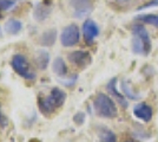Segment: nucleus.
I'll return each instance as SVG.
<instances>
[{
    "label": "nucleus",
    "mask_w": 158,
    "mask_h": 142,
    "mask_svg": "<svg viewBox=\"0 0 158 142\" xmlns=\"http://www.w3.org/2000/svg\"><path fill=\"white\" fill-rule=\"evenodd\" d=\"M51 13V7L46 5H38L34 8V19L37 21H44L48 18Z\"/></svg>",
    "instance_id": "13"
},
{
    "label": "nucleus",
    "mask_w": 158,
    "mask_h": 142,
    "mask_svg": "<svg viewBox=\"0 0 158 142\" xmlns=\"http://www.w3.org/2000/svg\"><path fill=\"white\" fill-rule=\"evenodd\" d=\"M93 107H94L97 115L100 117L113 118L118 115V109H117L114 101L110 96L103 94V93H100L96 96V98L93 101Z\"/></svg>",
    "instance_id": "2"
},
{
    "label": "nucleus",
    "mask_w": 158,
    "mask_h": 142,
    "mask_svg": "<svg viewBox=\"0 0 158 142\" xmlns=\"http://www.w3.org/2000/svg\"><path fill=\"white\" fill-rule=\"evenodd\" d=\"M151 38L148 30L142 24H135L132 26V51L136 54L148 56L151 52Z\"/></svg>",
    "instance_id": "1"
},
{
    "label": "nucleus",
    "mask_w": 158,
    "mask_h": 142,
    "mask_svg": "<svg viewBox=\"0 0 158 142\" xmlns=\"http://www.w3.org/2000/svg\"><path fill=\"white\" fill-rule=\"evenodd\" d=\"M73 122L77 124V126H81L84 122H85V114L83 111H78L76 115L73 116Z\"/></svg>",
    "instance_id": "21"
},
{
    "label": "nucleus",
    "mask_w": 158,
    "mask_h": 142,
    "mask_svg": "<svg viewBox=\"0 0 158 142\" xmlns=\"http://www.w3.org/2000/svg\"><path fill=\"white\" fill-rule=\"evenodd\" d=\"M122 90L124 91V94H125L130 100H137L139 97V95H136L132 93V89H131V87H130V84L125 81L122 82Z\"/></svg>",
    "instance_id": "19"
},
{
    "label": "nucleus",
    "mask_w": 158,
    "mask_h": 142,
    "mask_svg": "<svg viewBox=\"0 0 158 142\" xmlns=\"http://www.w3.org/2000/svg\"><path fill=\"white\" fill-rule=\"evenodd\" d=\"M117 1H124V0H117Z\"/></svg>",
    "instance_id": "26"
},
{
    "label": "nucleus",
    "mask_w": 158,
    "mask_h": 142,
    "mask_svg": "<svg viewBox=\"0 0 158 142\" xmlns=\"http://www.w3.org/2000/svg\"><path fill=\"white\" fill-rule=\"evenodd\" d=\"M56 39H57V30L56 28L47 30L40 37V45H43V46H52L53 44L56 43Z\"/></svg>",
    "instance_id": "11"
},
{
    "label": "nucleus",
    "mask_w": 158,
    "mask_h": 142,
    "mask_svg": "<svg viewBox=\"0 0 158 142\" xmlns=\"http://www.w3.org/2000/svg\"><path fill=\"white\" fill-rule=\"evenodd\" d=\"M98 141L99 142H117L116 134L109 128L102 127L98 131Z\"/></svg>",
    "instance_id": "14"
},
{
    "label": "nucleus",
    "mask_w": 158,
    "mask_h": 142,
    "mask_svg": "<svg viewBox=\"0 0 158 142\" xmlns=\"http://www.w3.org/2000/svg\"><path fill=\"white\" fill-rule=\"evenodd\" d=\"M77 78H78V76H77V75H74L72 78H69V80H66V81H63L61 83H63L64 85H66V87H72L73 84L77 82Z\"/></svg>",
    "instance_id": "23"
},
{
    "label": "nucleus",
    "mask_w": 158,
    "mask_h": 142,
    "mask_svg": "<svg viewBox=\"0 0 158 142\" xmlns=\"http://www.w3.org/2000/svg\"><path fill=\"white\" fill-rule=\"evenodd\" d=\"M69 61L79 69L87 68L92 63V57L87 51H73L67 56Z\"/></svg>",
    "instance_id": "6"
},
{
    "label": "nucleus",
    "mask_w": 158,
    "mask_h": 142,
    "mask_svg": "<svg viewBox=\"0 0 158 142\" xmlns=\"http://www.w3.org/2000/svg\"><path fill=\"white\" fill-rule=\"evenodd\" d=\"M79 41H80V31L76 24H70L64 27V30L61 31V34H60V41L63 46H74L78 44Z\"/></svg>",
    "instance_id": "4"
},
{
    "label": "nucleus",
    "mask_w": 158,
    "mask_h": 142,
    "mask_svg": "<svg viewBox=\"0 0 158 142\" xmlns=\"http://www.w3.org/2000/svg\"><path fill=\"white\" fill-rule=\"evenodd\" d=\"M158 6V0H151L149 2H145L144 5H142L140 7H138V11H142V10H146V8H151V7Z\"/></svg>",
    "instance_id": "22"
},
{
    "label": "nucleus",
    "mask_w": 158,
    "mask_h": 142,
    "mask_svg": "<svg viewBox=\"0 0 158 142\" xmlns=\"http://www.w3.org/2000/svg\"><path fill=\"white\" fill-rule=\"evenodd\" d=\"M69 5L72 8L73 17L78 19L89 15L92 11L91 0H69Z\"/></svg>",
    "instance_id": "5"
},
{
    "label": "nucleus",
    "mask_w": 158,
    "mask_h": 142,
    "mask_svg": "<svg viewBox=\"0 0 158 142\" xmlns=\"http://www.w3.org/2000/svg\"><path fill=\"white\" fill-rule=\"evenodd\" d=\"M51 96L54 98V101L57 102V104H58L59 108L65 103V101H66L65 91H63V90L59 88H53L52 90H51Z\"/></svg>",
    "instance_id": "17"
},
{
    "label": "nucleus",
    "mask_w": 158,
    "mask_h": 142,
    "mask_svg": "<svg viewBox=\"0 0 158 142\" xmlns=\"http://www.w3.org/2000/svg\"><path fill=\"white\" fill-rule=\"evenodd\" d=\"M99 34V27L97 25V23L92 19H86L83 24V36L85 43L91 45L94 39L98 37Z\"/></svg>",
    "instance_id": "7"
},
{
    "label": "nucleus",
    "mask_w": 158,
    "mask_h": 142,
    "mask_svg": "<svg viewBox=\"0 0 158 142\" xmlns=\"http://www.w3.org/2000/svg\"><path fill=\"white\" fill-rule=\"evenodd\" d=\"M137 20L158 27V14H142L136 18Z\"/></svg>",
    "instance_id": "18"
},
{
    "label": "nucleus",
    "mask_w": 158,
    "mask_h": 142,
    "mask_svg": "<svg viewBox=\"0 0 158 142\" xmlns=\"http://www.w3.org/2000/svg\"><path fill=\"white\" fill-rule=\"evenodd\" d=\"M116 84H117V78H112L111 81L107 83V85H106V89L110 91V94L113 95L116 98H117V101L118 103L123 107V108L125 109L127 108V105H129V102L126 101V98L123 96V95L119 93L117 88H116Z\"/></svg>",
    "instance_id": "10"
},
{
    "label": "nucleus",
    "mask_w": 158,
    "mask_h": 142,
    "mask_svg": "<svg viewBox=\"0 0 158 142\" xmlns=\"http://www.w3.org/2000/svg\"><path fill=\"white\" fill-rule=\"evenodd\" d=\"M14 6L13 0H0V10L1 11H8Z\"/></svg>",
    "instance_id": "20"
},
{
    "label": "nucleus",
    "mask_w": 158,
    "mask_h": 142,
    "mask_svg": "<svg viewBox=\"0 0 158 142\" xmlns=\"http://www.w3.org/2000/svg\"><path fill=\"white\" fill-rule=\"evenodd\" d=\"M6 126H7V120H6V117L2 115L1 107H0V129H4Z\"/></svg>",
    "instance_id": "24"
},
{
    "label": "nucleus",
    "mask_w": 158,
    "mask_h": 142,
    "mask_svg": "<svg viewBox=\"0 0 158 142\" xmlns=\"http://www.w3.org/2000/svg\"><path fill=\"white\" fill-rule=\"evenodd\" d=\"M11 65H12V68L17 74L21 76L23 78L27 80V81H33L35 78V74L31 69L30 63H28L25 56L20 54H14L12 62H11Z\"/></svg>",
    "instance_id": "3"
},
{
    "label": "nucleus",
    "mask_w": 158,
    "mask_h": 142,
    "mask_svg": "<svg viewBox=\"0 0 158 142\" xmlns=\"http://www.w3.org/2000/svg\"><path fill=\"white\" fill-rule=\"evenodd\" d=\"M52 69H53V72L56 75H58V76H60V77H64V76L67 75V67H66L64 59L60 58V57H57L53 61Z\"/></svg>",
    "instance_id": "16"
},
{
    "label": "nucleus",
    "mask_w": 158,
    "mask_h": 142,
    "mask_svg": "<svg viewBox=\"0 0 158 142\" xmlns=\"http://www.w3.org/2000/svg\"><path fill=\"white\" fill-rule=\"evenodd\" d=\"M38 107H39L40 111L46 116L53 114L57 109L59 108L57 102L54 101V98L51 96V94L47 95L46 97H40L39 101H38Z\"/></svg>",
    "instance_id": "9"
},
{
    "label": "nucleus",
    "mask_w": 158,
    "mask_h": 142,
    "mask_svg": "<svg viewBox=\"0 0 158 142\" xmlns=\"http://www.w3.org/2000/svg\"><path fill=\"white\" fill-rule=\"evenodd\" d=\"M35 63L40 70H46L50 64V54L45 50H40L35 54Z\"/></svg>",
    "instance_id": "12"
},
{
    "label": "nucleus",
    "mask_w": 158,
    "mask_h": 142,
    "mask_svg": "<svg viewBox=\"0 0 158 142\" xmlns=\"http://www.w3.org/2000/svg\"><path fill=\"white\" fill-rule=\"evenodd\" d=\"M23 30V24L18 19H8L5 24V31L10 34H18Z\"/></svg>",
    "instance_id": "15"
},
{
    "label": "nucleus",
    "mask_w": 158,
    "mask_h": 142,
    "mask_svg": "<svg viewBox=\"0 0 158 142\" xmlns=\"http://www.w3.org/2000/svg\"><path fill=\"white\" fill-rule=\"evenodd\" d=\"M123 142H139L138 140H135V139H126L125 141H123Z\"/></svg>",
    "instance_id": "25"
},
{
    "label": "nucleus",
    "mask_w": 158,
    "mask_h": 142,
    "mask_svg": "<svg viewBox=\"0 0 158 142\" xmlns=\"http://www.w3.org/2000/svg\"><path fill=\"white\" fill-rule=\"evenodd\" d=\"M133 115L143 122H150L153 116L152 108L144 102H139L133 107Z\"/></svg>",
    "instance_id": "8"
}]
</instances>
